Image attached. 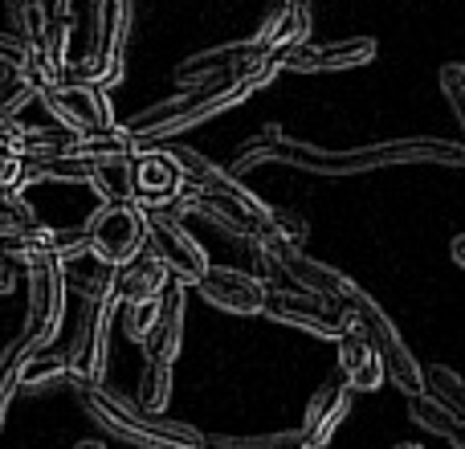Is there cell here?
<instances>
[{
    "label": "cell",
    "instance_id": "cell-34",
    "mask_svg": "<svg viewBox=\"0 0 465 449\" xmlns=\"http://www.w3.org/2000/svg\"><path fill=\"white\" fill-rule=\"evenodd\" d=\"M437 86H441L445 103H450L453 119H458V127H461V135H465V65L461 62L441 65V74H437Z\"/></svg>",
    "mask_w": 465,
    "mask_h": 449
},
{
    "label": "cell",
    "instance_id": "cell-23",
    "mask_svg": "<svg viewBox=\"0 0 465 449\" xmlns=\"http://www.w3.org/2000/svg\"><path fill=\"white\" fill-rule=\"evenodd\" d=\"M98 168L90 164L74 160V155L57 152V155H41V160H25V172H21V193L33 185H90Z\"/></svg>",
    "mask_w": 465,
    "mask_h": 449
},
{
    "label": "cell",
    "instance_id": "cell-1",
    "mask_svg": "<svg viewBox=\"0 0 465 449\" xmlns=\"http://www.w3.org/2000/svg\"><path fill=\"white\" fill-rule=\"evenodd\" d=\"M257 164H290L298 172L311 176H363V172H380V168H401V164H445L458 168L465 164V147H458L453 139H376L363 147H314L306 139H290L278 123L262 127L253 139L237 147L229 172L241 180V172L257 168Z\"/></svg>",
    "mask_w": 465,
    "mask_h": 449
},
{
    "label": "cell",
    "instance_id": "cell-36",
    "mask_svg": "<svg viewBox=\"0 0 465 449\" xmlns=\"http://www.w3.org/2000/svg\"><path fill=\"white\" fill-rule=\"evenodd\" d=\"M273 241H286V245H302L306 241V221L290 209H273Z\"/></svg>",
    "mask_w": 465,
    "mask_h": 449
},
{
    "label": "cell",
    "instance_id": "cell-19",
    "mask_svg": "<svg viewBox=\"0 0 465 449\" xmlns=\"http://www.w3.org/2000/svg\"><path fill=\"white\" fill-rule=\"evenodd\" d=\"M339 380H343L351 393H376L388 380L376 347L363 339L360 327H347L343 339H339Z\"/></svg>",
    "mask_w": 465,
    "mask_h": 449
},
{
    "label": "cell",
    "instance_id": "cell-31",
    "mask_svg": "<svg viewBox=\"0 0 465 449\" xmlns=\"http://www.w3.org/2000/svg\"><path fill=\"white\" fill-rule=\"evenodd\" d=\"M29 355V347H25V339L16 335L13 344L0 352V429H5V417H8V404H13L16 396V372H21V360Z\"/></svg>",
    "mask_w": 465,
    "mask_h": 449
},
{
    "label": "cell",
    "instance_id": "cell-32",
    "mask_svg": "<svg viewBox=\"0 0 465 449\" xmlns=\"http://www.w3.org/2000/svg\"><path fill=\"white\" fill-rule=\"evenodd\" d=\"M163 298V294H160ZM160 298H152V303H119V323L123 331H127V339H135L139 347H143L147 331L155 327V319H160Z\"/></svg>",
    "mask_w": 465,
    "mask_h": 449
},
{
    "label": "cell",
    "instance_id": "cell-20",
    "mask_svg": "<svg viewBox=\"0 0 465 449\" xmlns=\"http://www.w3.org/2000/svg\"><path fill=\"white\" fill-rule=\"evenodd\" d=\"M257 49L265 54H290L302 41H311V8H290V5H270L265 21L257 25V33H249Z\"/></svg>",
    "mask_w": 465,
    "mask_h": 449
},
{
    "label": "cell",
    "instance_id": "cell-33",
    "mask_svg": "<svg viewBox=\"0 0 465 449\" xmlns=\"http://www.w3.org/2000/svg\"><path fill=\"white\" fill-rule=\"evenodd\" d=\"M33 8H37V33H33L29 45H37L41 37L57 29H70L74 21V0H33Z\"/></svg>",
    "mask_w": 465,
    "mask_h": 449
},
{
    "label": "cell",
    "instance_id": "cell-2",
    "mask_svg": "<svg viewBox=\"0 0 465 449\" xmlns=\"http://www.w3.org/2000/svg\"><path fill=\"white\" fill-rule=\"evenodd\" d=\"M70 393L78 409L103 429L106 437L131 445V449H204V434L196 425L172 417H152L135 401L111 393L106 384H78L70 380Z\"/></svg>",
    "mask_w": 465,
    "mask_h": 449
},
{
    "label": "cell",
    "instance_id": "cell-8",
    "mask_svg": "<svg viewBox=\"0 0 465 449\" xmlns=\"http://www.w3.org/2000/svg\"><path fill=\"white\" fill-rule=\"evenodd\" d=\"M90 257H98L111 270L131 265L139 254H147V213L135 205H98L86 217Z\"/></svg>",
    "mask_w": 465,
    "mask_h": 449
},
{
    "label": "cell",
    "instance_id": "cell-4",
    "mask_svg": "<svg viewBox=\"0 0 465 449\" xmlns=\"http://www.w3.org/2000/svg\"><path fill=\"white\" fill-rule=\"evenodd\" d=\"M127 33L131 0H90V49L86 57L65 65V86L111 90L127 78Z\"/></svg>",
    "mask_w": 465,
    "mask_h": 449
},
{
    "label": "cell",
    "instance_id": "cell-37",
    "mask_svg": "<svg viewBox=\"0 0 465 449\" xmlns=\"http://www.w3.org/2000/svg\"><path fill=\"white\" fill-rule=\"evenodd\" d=\"M21 172H25L21 155L0 152V196H16V193H21Z\"/></svg>",
    "mask_w": 465,
    "mask_h": 449
},
{
    "label": "cell",
    "instance_id": "cell-12",
    "mask_svg": "<svg viewBox=\"0 0 465 449\" xmlns=\"http://www.w3.org/2000/svg\"><path fill=\"white\" fill-rule=\"evenodd\" d=\"M265 249H270V262L273 270H278V278H286L294 290H302V294H314V298H327V303H339L343 306L347 298L355 294V282L347 278L343 270H335V265L319 262V257H311L302 245H286V241H265Z\"/></svg>",
    "mask_w": 465,
    "mask_h": 449
},
{
    "label": "cell",
    "instance_id": "cell-28",
    "mask_svg": "<svg viewBox=\"0 0 465 449\" xmlns=\"http://www.w3.org/2000/svg\"><path fill=\"white\" fill-rule=\"evenodd\" d=\"M37 229H41V221H37V213H33V205L25 201V193L0 196V249L29 237V233H37Z\"/></svg>",
    "mask_w": 465,
    "mask_h": 449
},
{
    "label": "cell",
    "instance_id": "cell-27",
    "mask_svg": "<svg viewBox=\"0 0 465 449\" xmlns=\"http://www.w3.org/2000/svg\"><path fill=\"white\" fill-rule=\"evenodd\" d=\"M204 449H314L302 429H278V434H241V437H204Z\"/></svg>",
    "mask_w": 465,
    "mask_h": 449
},
{
    "label": "cell",
    "instance_id": "cell-7",
    "mask_svg": "<svg viewBox=\"0 0 465 449\" xmlns=\"http://www.w3.org/2000/svg\"><path fill=\"white\" fill-rule=\"evenodd\" d=\"M114 319H119V298L82 303L74 335H70V344H65V372H70V380H78V384H103L106 360H111Z\"/></svg>",
    "mask_w": 465,
    "mask_h": 449
},
{
    "label": "cell",
    "instance_id": "cell-3",
    "mask_svg": "<svg viewBox=\"0 0 465 449\" xmlns=\"http://www.w3.org/2000/svg\"><path fill=\"white\" fill-rule=\"evenodd\" d=\"M249 95H253V90H249L245 82H237V78L217 82V86H201V90H180L176 98H163V103L131 115L123 127H127L135 155L139 152H160L163 139H176V135H184V131L201 127V123L217 119V115L241 106Z\"/></svg>",
    "mask_w": 465,
    "mask_h": 449
},
{
    "label": "cell",
    "instance_id": "cell-21",
    "mask_svg": "<svg viewBox=\"0 0 465 449\" xmlns=\"http://www.w3.org/2000/svg\"><path fill=\"white\" fill-rule=\"evenodd\" d=\"M172 286L168 270L152 254H139L131 265L119 270V303H152Z\"/></svg>",
    "mask_w": 465,
    "mask_h": 449
},
{
    "label": "cell",
    "instance_id": "cell-16",
    "mask_svg": "<svg viewBox=\"0 0 465 449\" xmlns=\"http://www.w3.org/2000/svg\"><path fill=\"white\" fill-rule=\"evenodd\" d=\"M193 290L225 314H265L270 282H262L249 270H237V265H209V274Z\"/></svg>",
    "mask_w": 465,
    "mask_h": 449
},
{
    "label": "cell",
    "instance_id": "cell-14",
    "mask_svg": "<svg viewBox=\"0 0 465 449\" xmlns=\"http://www.w3.org/2000/svg\"><path fill=\"white\" fill-rule=\"evenodd\" d=\"M257 49L253 41H225V45H213V49H201V54L184 57V62L172 70L180 90H201V86H217V82H232V78H245V70L257 62Z\"/></svg>",
    "mask_w": 465,
    "mask_h": 449
},
{
    "label": "cell",
    "instance_id": "cell-24",
    "mask_svg": "<svg viewBox=\"0 0 465 449\" xmlns=\"http://www.w3.org/2000/svg\"><path fill=\"white\" fill-rule=\"evenodd\" d=\"M409 417L417 421L425 434H437V437H445L453 449H465V425L453 417L450 409H445V404H437L429 393L409 396Z\"/></svg>",
    "mask_w": 465,
    "mask_h": 449
},
{
    "label": "cell",
    "instance_id": "cell-11",
    "mask_svg": "<svg viewBox=\"0 0 465 449\" xmlns=\"http://www.w3.org/2000/svg\"><path fill=\"white\" fill-rule=\"evenodd\" d=\"M193 193L188 176L180 172V164L172 160L168 147L160 152H139L131 160V205L143 209L147 217L152 213H172L184 196Z\"/></svg>",
    "mask_w": 465,
    "mask_h": 449
},
{
    "label": "cell",
    "instance_id": "cell-38",
    "mask_svg": "<svg viewBox=\"0 0 465 449\" xmlns=\"http://www.w3.org/2000/svg\"><path fill=\"white\" fill-rule=\"evenodd\" d=\"M16 278H21L16 262H8V257L0 254V294H13V290H16Z\"/></svg>",
    "mask_w": 465,
    "mask_h": 449
},
{
    "label": "cell",
    "instance_id": "cell-39",
    "mask_svg": "<svg viewBox=\"0 0 465 449\" xmlns=\"http://www.w3.org/2000/svg\"><path fill=\"white\" fill-rule=\"evenodd\" d=\"M450 254H453V262H458V265H461V270H465V233H458V237H453Z\"/></svg>",
    "mask_w": 465,
    "mask_h": 449
},
{
    "label": "cell",
    "instance_id": "cell-29",
    "mask_svg": "<svg viewBox=\"0 0 465 449\" xmlns=\"http://www.w3.org/2000/svg\"><path fill=\"white\" fill-rule=\"evenodd\" d=\"M425 393L465 425V376H458L453 368H425Z\"/></svg>",
    "mask_w": 465,
    "mask_h": 449
},
{
    "label": "cell",
    "instance_id": "cell-5",
    "mask_svg": "<svg viewBox=\"0 0 465 449\" xmlns=\"http://www.w3.org/2000/svg\"><path fill=\"white\" fill-rule=\"evenodd\" d=\"M343 311H347V319H351V327H360L363 339L376 347L380 364H384V376L392 380L404 396L425 393V368L417 364V355H412V347L404 344V335L396 331V323L384 314V306H380L368 290L355 286V294L343 303Z\"/></svg>",
    "mask_w": 465,
    "mask_h": 449
},
{
    "label": "cell",
    "instance_id": "cell-30",
    "mask_svg": "<svg viewBox=\"0 0 465 449\" xmlns=\"http://www.w3.org/2000/svg\"><path fill=\"white\" fill-rule=\"evenodd\" d=\"M86 188L98 196V205H131V164L98 168Z\"/></svg>",
    "mask_w": 465,
    "mask_h": 449
},
{
    "label": "cell",
    "instance_id": "cell-10",
    "mask_svg": "<svg viewBox=\"0 0 465 449\" xmlns=\"http://www.w3.org/2000/svg\"><path fill=\"white\" fill-rule=\"evenodd\" d=\"M265 319L282 323V327L306 331V335L335 339V344L343 339V331L351 327V319H347V311L339 303L302 294V290H294V286H270V294H265Z\"/></svg>",
    "mask_w": 465,
    "mask_h": 449
},
{
    "label": "cell",
    "instance_id": "cell-22",
    "mask_svg": "<svg viewBox=\"0 0 465 449\" xmlns=\"http://www.w3.org/2000/svg\"><path fill=\"white\" fill-rule=\"evenodd\" d=\"M65 286L82 303H106V298H119V270L103 265L98 257H82L65 265Z\"/></svg>",
    "mask_w": 465,
    "mask_h": 449
},
{
    "label": "cell",
    "instance_id": "cell-9",
    "mask_svg": "<svg viewBox=\"0 0 465 449\" xmlns=\"http://www.w3.org/2000/svg\"><path fill=\"white\" fill-rule=\"evenodd\" d=\"M147 254L168 270L172 282L180 286H196V282L209 274V254L204 245L184 229V221L168 217V213H152L147 217Z\"/></svg>",
    "mask_w": 465,
    "mask_h": 449
},
{
    "label": "cell",
    "instance_id": "cell-18",
    "mask_svg": "<svg viewBox=\"0 0 465 449\" xmlns=\"http://www.w3.org/2000/svg\"><path fill=\"white\" fill-rule=\"evenodd\" d=\"M347 413H351V388H347L339 376L335 380H322V384L314 388V396L306 401L302 434L311 437L314 449H322L331 437L339 434V425L347 421Z\"/></svg>",
    "mask_w": 465,
    "mask_h": 449
},
{
    "label": "cell",
    "instance_id": "cell-41",
    "mask_svg": "<svg viewBox=\"0 0 465 449\" xmlns=\"http://www.w3.org/2000/svg\"><path fill=\"white\" fill-rule=\"evenodd\" d=\"M273 5H290V8H311V0H273Z\"/></svg>",
    "mask_w": 465,
    "mask_h": 449
},
{
    "label": "cell",
    "instance_id": "cell-25",
    "mask_svg": "<svg viewBox=\"0 0 465 449\" xmlns=\"http://www.w3.org/2000/svg\"><path fill=\"white\" fill-rule=\"evenodd\" d=\"M172 401V364H155V360H143L139 368V388H135V404L152 417H163Z\"/></svg>",
    "mask_w": 465,
    "mask_h": 449
},
{
    "label": "cell",
    "instance_id": "cell-26",
    "mask_svg": "<svg viewBox=\"0 0 465 449\" xmlns=\"http://www.w3.org/2000/svg\"><path fill=\"white\" fill-rule=\"evenodd\" d=\"M57 380H70L65 372V355H49V352H29L21 360V372H16V393H45Z\"/></svg>",
    "mask_w": 465,
    "mask_h": 449
},
{
    "label": "cell",
    "instance_id": "cell-42",
    "mask_svg": "<svg viewBox=\"0 0 465 449\" xmlns=\"http://www.w3.org/2000/svg\"><path fill=\"white\" fill-rule=\"evenodd\" d=\"M388 449H420L417 442H396V445H388Z\"/></svg>",
    "mask_w": 465,
    "mask_h": 449
},
{
    "label": "cell",
    "instance_id": "cell-40",
    "mask_svg": "<svg viewBox=\"0 0 465 449\" xmlns=\"http://www.w3.org/2000/svg\"><path fill=\"white\" fill-rule=\"evenodd\" d=\"M70 449H106V445L98 442V437H82V442H74Z\"/></svg>",
    "mask_w": 465,
    "mask_h": 449
},
{
    "label": "cell",
    "instance_id": "cell-15",
    "mask_svg": "<svg viewBox=\"0 0 465 449\" xmlns=\"http://www.w3.org/2000/svg\"><path fill=\"white\" fill-rule=\"evenodd\" d=\"M380 45L371 37H343V41H302L298 49L282 54V70L286 74H339V70H360V65L376 62Z\"/></svg>",
    "mask_w": 465,
    "mask_h": 449
},
{
    "label": "cell",
    "instance_id": "cell-35",
    "mask_svg": "<svg viewBox=\"0 0 465 449\" xmlns=\"http://www.w3.org/2000/svg\"><path fill=\"white\" fill-rule=\"evenodd\" d=\"M8 5V21H13V37L21 41H33V33H37V8H33V0H5Z\"/></svg>",
    "mask_w": 465,
    "mask_h": 449
},
{
    "label": "cell",
    "instance_id": "cell-13",
    "mask_svg": "<svg viewBox=\"0 0 465 449\" xmlns=\"http://www.w3.org/2000/svg\"><path fill=\"white\" fill-rule=\"evenodd\" d=\"M37 103L45 106L49 119H54L57 127H65L70 135H103V131L119 127L106 90H94V86H65V82H57Z\"/></svg>",
    "mask_w": 465,
    "mask_h": 449
},
{
    "label": "cell",
    "instance_id": "cell-17",
    "mask_svg": "<svg viewBox=\"0 0 465 449\" xmlns=\"http://www.w3.org/2000/svg\"><path fill=\"white\" fill-rule=\"evenodd\" d=\"M184 311H188V286L172 282L160 298V319L143 339V360L172 364L184 347Z\"/></svg>",
    "mask_w": 465,
    "mask_h": 449
},
{
    "label": "cell",
    "instance_id": "cell-6",
    "mask_svg": "<svg viewBox=\"0 0 465 449\" xmlns=\"http://www.w3.org/2000/svg\"><path fill=\"white\" fill-rule=\"evenodd\" d=\"M25 274H29V306H25V347L29 352H49L57 335H62V319H65V298H70V286H65V265L57 257L41 254L33 262H25Z\"/></svg>",
    "mask_w": 465,
    "mask_h": 449
}]
</instances>
